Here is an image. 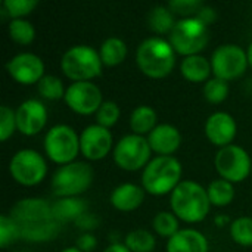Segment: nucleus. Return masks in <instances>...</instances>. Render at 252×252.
I'll list each match as a JSON object with an SVG mask.
<instances>
[{
    "instance_id": "obj_1",
    "label": "nucleus",
    "mask_w": 252,
    "mask_h": 252,
    "mask_svg": "<svg viewBox=\"0 0 252 252\" xmlns=\"http://www.w3.org/2000/svg\"><path fill=\"white\" fill-rule=\"evenodd\" d=\"M174 216L186 223H199L210 213V198L207 189L192 180L180 182L170 198Z\"/></svg>"
},
{
    "instance_id": "obj_2",
    "label": "nucleus",
    "mask_w": 252,
    "mask_h": 252,
    "mask_svg": "<svg viewBox=\"0 0 252 252\" xmlns=\"http://www.w3.org/2000/svg\"><path fill=\"white\" fill-rule=\"evenodd\" d=\"M136 62L145 75L151 78H164L174 69L176 50L170 41L161 37H151L139 44Z\"/></svg>"
},
{
    "instance_id": "obj_3",
    "label": "nucleus",
    "mask_w": 252,
    "mask_h": 252,
    "mask_svg": "<svg viewBox=\"0 0 252 252\" xmlns=\"http://www.w3.org/2000/svg\"><path fill=\"white\" fill-rule=\"evenodd\" d=\"M182 164L174 157H155L143 168L142 188L155 196L173 192L182 177Z\"/></svg>"
},
{
    "instance_id": "obj_4",
    "label": "nucleus",
    "mask_w": 252,
    "mask_h": 252,
    "mask_svg": "<svg viewBox=\"0 0 252 252\" xmlns=\"http://www.w3.org/2000/svg\"><path fill=\"white\" fill-rule=\"evenodd\" d=\"M93 168L83 161L61 165L52 177V192L58 198H74L84 193L93 183Z\"/></svg>"
},
{
    "instance_id": "obj_5",
    "label": "nucleus",
    "mask_w": 252,
    "mask_h": 252,
    "mask_svg": "<svg viewBox=\"0 0 252 252\" xmlns=\"http://www.w3.org/2000/svg\"><path fill=\"white\" fill-rule=\"evenodd\" d=\"M100 55L87 44H78L68 49L61 61V68L63 74L77 81H90L92 78L100 75L102 72Z\"/></svg>"
},
{
    "instance_id": "obj_6",
    "label": "nucleus",
    "mask_w": 252,
    "mask_h": 252,
    "mask_svg": "<svg viewBox=\"0 0 252 252\" xmlns=\"http://www.w3.org/2000/svg\"><path fill=\"white\" fill-rule=\"evenodd\" d=\"M210 32L208 27L198 18H183L177 21L176 27L170 32V44L176 53L186 56L199 55L208 44Z\"/></svg>"
},
{
    "instance_id": "obj_7",
    "label": "nucleus",
    "mask_w": 252,
    "mask_h": 252,
    "mask_svg": "<svg viewBox=\"0 0 252 252\" xmlns=\"http://www.w3.org/2000/svg\"><path fill=\"white\" fill-rule=\"evenodd\" d=\"M44 151L53 162L71 164L80 152V137L66 124L53 126L44 137Z\"/></svg>"
},
{
    "instance_id": "obj_8",
    "label": "nucleus",
    "mask_w": 252,
    "mask_h": 252,
    "mask_svg": "<svg viewBox=\"0 0 252 252\" xmlns=\"http://www.w3.org/2000/svg\"><path fill=\"white\" fill-rule=\"evenodd\" d=\"M151 152L148 139L139 134H127L115 145L114 161L126 171H137L149 164Z\"/></svg>"
},
{
    "instance_id": "obj_9",
    "label": "nucleus",
    "mask_w": 252,
    "mask_h": 252,
    "mask_svg": "<svg viewBox=\"0 0 252 252\" xmlns=\"http://www.w3.org/2000/svg\"><path fill=\"white\" fill-rule=\"evenodd\" d=\"M9 171L15 182L22 186H35L47 174V164L41 154L34 149L18 151L9 164Z\"/></svg>"
},
{
    "instance_id": "obj_10",
    "label": "nucleus",
    "mask_w": 252,
    "mask_h": 252,
    "mask_svg": "<svg viewBox=\"0 0 252 252\" xmlns=\"http://www.w3.org/2000/svg\"><path fill=\"white\" fill-rule=\"evenodd\" d=\"M217 173L230 183L244 182L252 171V162L248 152L238 145L221 148L214 159Z\"/></svg>"
},
{
    "instance_id": "obj_11",
    "label": "nucleus",
    "mask_w": 252,
    "mask_h": 252,
    "mask_svg": "<svg viewBox=\"0 0 252 252\" xmlns=\"http://www.w3.org/2000/svg\"><path fill=\"white\" fill-rule=\"evenodd\" d=\"M211 66L217 78L230 81L247 71L248 55L238 44H221L213 52Z\"/></svg>"
},
{
    "instance_id": "obj_12",
    "label": "nucleus",
    "mask_w": 252,
    "mask_h": 252,
    "mask_svg": "<svg viewBox=\"0 0 252 252\" xmlns=\"http://www.w3.org/2000/svg\"><path fill=\"white\" fill-rule=\"evenodd\" d=\"M63 99L74 112L81 115H90L97 112L103 103L100 89L90 81L72 83L66 89Z\"/></svg>"
},
{
    "instance_id": "obj_13",
    "label": "nucleus",
    "mask_w": 252,
    "mask_h": 252,
    "mask_svg": "<svg viewBox=\"0 0 252 252\" xmlns=\"http://www.w3.org/2000/svg\"><path fill=\"white\" fill-rule=\"evenodd\" d=\"M10 219H13L19 227L35 226L53 220L52 204L43 198H25L18 201L10 208Z\"/></svg>"
},
{
    "instance_id": "obj_14",
    "label": "nucleus",
    "mask_w": 252,
    "mask_h": 252,
    "mask_svg": "<svg viewBox=\"0 0 252 252\" xmlns=\"http://www.w3.org/2000/svg\"><path fill=\"white\" fill-rule=\"evenodd\" d=\"M6 69L15 81L25 86L35 84L44 77L43 61L37 55L30 52H24L13 56L6 63Z\"/></svg>"
},
{
    "instance_id": "obj_15",
    "label": "nucleus",
    "mask_w": 252,
    "mask_h": 252,
    "mask_svg": "<svg viewBox=\"0 0 252 252\" xmlns=\"http://www.w3.org/2000/svg\"><path fill=\"white\" fill-rule=\"evenodd\" d=\"M112 148V134L108 128L92 124L80 136V152L92 161L105 158Z\"/></svg>"
},
{
    "instance_id": "obj_16",
    "label": "nucleus",
    "mask_w": 252,
    "mask_h": 252,
    "mask_svg": "<svg viewBox=\"0 0 252 252\" xmlns=\"http://www.w3.org/2000/svg\"><path fill=\"white\" fill-rule=\"evenodd\" d=\"M16 114V128L25 136H34L40 133L47 124V109L37 99H28L22 102Z\"/></svg>"
},
{
    "instance_id": "obj_17",
    "label": "nucleus",
    "mask_w": 252,
    "mask_h": 252,
    "mask_svg": "<svg viewBox=\"0 0 252 252\" xmlns=\"http://www.w3.org/2000/svg\"><path fill=\"white\" fill-rule=\"evenodd\" d=\"M236 131V121L227 112H216L210 115V118L205 123V134L208 140L216 146L224 148L232 145Z\"/></svg>"
},
{
    "instance_id": "obj_18",
    "label": "nucleus",
    "mask_w": 252,
    "mask_h": 252,
    "mask_svg": "<svg viewBox=\"0 0 252 252\" xmlns=\"http://www.w3.org/2000/svg\"><path fill=\"white\" fill-rule=\"evenodd\" d=\"M148 142L158 157H171L180 148L182 134L171 124H159L149 133Z\"/></svg>"
},
{
    "instance_id": "obj_19",
    "label": "nucleus",
    "mask_w": 252,
    "mask_h": 252,
    "mask_svg": "<svg viewBox=\"0 0 252 252\" xmlns=\"http://www.w3.org/2000/svg\"><path fill=\"white\" fill-rule=\"evenodd\" d=\"M167 252H208V241L195 229H182L168 239Z\"/></svg>"
},
{
    "instance_id": "obj_20",
    "label": "nucleus",
    "mask_w": 252,
    "mask_h": 252,
    "mask_svg": "<svg viewBox=\"0 0 252 252\" xmlns=\"http://www.w3.org/2000/svg\"><path fill=\"white\" fill-rule=\"evenodd\" d=\"M145 199V189L134 183H123L117 186L111 193V204L118 211H134Z\"/></svg>"
},
{
    "instance_id": "obj_21",
    "label": "nucleus",
    "mask_w": 252,
    "mask_h": 252,
    "mask_svg": "<svg viewBox=\"0 0 252 252\" xmlns=\"http://www.w3.org/2000/svg\"><path fill=\"white\" fill-rule=\"evenodd\" d=\"M87 202L78 196L74 198H59L55 204H52L53 219L61 224L65 221H75L80 216L87 213Z\"/></svg>"
},
{
    "instance_id": "obj_22",
    "label": "nucleus",
    "mask_w": 252,
    "mask_h": 252,
    "mask_svg": "<svg viewBox=\"0 0 252 252\" xmlns=\"http://www.w3.org/2000/svg\"><path fill=\"white\" fill-rule=\"evenodd\" d=\"M180 71L182 75L192 83H201V81H208V77L213 71L211 61H208L202 55H192L186 56L182 63H180Z\"/></svg>"
},
{
    "instance_id": "obj_23",
    "label": "nucleus",
    "mask_w": 252,
    "mask_h": 252,
    "mask_svg": "<svg viewBox=\"0 0 252 252\" xmlns=\"http://www.w3.org/2000/svg\"><path fill=\"white\" fill-rule=\"evenodd\" d=\"M62 229V224L55 219L41 224L21 227V238L28 242H47L55 239Z\"/></svg>"
},
{
    "instance_id": "obj_24",
    "label": "nucleus",
    "mask_w": 252,
    "mask_h": 252,
    "mask_svg": "<svg viewBox=\"0 0 252 252\" xmlns=\"http://www.w3.org/2000/svg\"><path fill=\"white\" fill-rule=\"evenodd\" d=\"M130 127L133 134L143 136L145 133H151L157 127V112L146 105L137 106L130 117Z\"/></svg>"
},
{
    "instance_id": "obj_25",
    "label": "nucleus",
    "mask_w": 252,
    "mask_h": 252,
    "mask_svg": "<svg viewBox=\"0 0 252 252\" xmlns=\"http://www.w3.org/2000/svg\"><path fill=\"white\" fill-rule=\"evenodd\" d=\"M99 55L103 65L106 66L120 65L127 56V44L118 37H109L102 43Z\"/></svg>"
},
{
    "instance_id": "obj_26",
    "label": "nucleus",
    "mask_w": 252,
    "mask_h": 252,
    "mask_svg": "<svg viewBox=\"0 0 252 252\" xmlns=\"http://www.w3.org/2000/svg\"><path fill=\"white\" fill-rule=\"evenodd\" d=\"M148 24L149 28L157 34H167L173 31L177 22L174 19V13L170 10L168 6H155L148 15Z\"/></svg>"
},
{
    "instance_id": "obj_27",
    "label": "nucleus",
    "mask_w": 252,
    "mask_h": 252,
    "mask_svg": "<svg viewBox=\"0 0 252 252\" xmlns=\"http://www.w3.org/2000/svg\"><path fill=\"white\" fill-rule=\"evenodd\" d=\"M207 193H208L211 205H216V207H226L235 199L233 183H230L224 179L211 182L207 188Z\"/></svg>"
},
{
    "instance_id": "obj_28",
    "label": "nucleus",
    "mask_w": 252,
    "mask_h": 252,
    "mask_svg": "<svg viewBox=\"0 0 252 252\" xmlns=\"http://www.w3.org/2000/svg\"><path fill=\"white\" fill-rule=\"evenodd\" d=\"M124 245L131 252H152L155 250V236L143 229L133 230L126 236Z\"/></svg>"
},
{
    "instance_id": "obj_29",
    "label": "nucleus",
    "mask_w": 252,
    "mask_h": 252,
    "mask_svg": "<svg viewBox=\"0 0 252 252\" xmlns=\"http://www.w3.org/2000/svg\"><path fill=\"white\" fill-rule=\"evenodd\" d=\"M9 35L18 44H30L35 38V28L27 19H12L7 27Z\"/></svg>"
},
{
    "instance_id": "obj_30",
    "label": "nucleus",
    "mask_w": 252,
    "mask_h": 252,
    "mask_svg": "<svg viewBox=\"0 0 252 252\" xmlns=\"http://www.w3.org/2000/svg\"><path fill=\"white\" fill-rule=\"evenodd\" d=\"M154 230L161 236V238H173L180 229H179V219L174 216V213L168 211H161L154 217L152 221Z\"/></svg>"
},
{
    "instance_id": "obj_31",
    "label": "nucleus",
    "mask_w": 252,
    "mask_h": 252,
    "mask_svg": "<svg viewBox=\"0 0 252 252\" xmlns=\"http://www.w3.org/2000/svg\"><path fill=\"white\" fill-rule=\"evenodd\" d=\"M37 89L40 96L47 100H58L61 97H65V92H66L63 89L62 80L55 75H44L37 83Z\"/></svg>"
},
{
    "instance_id": "obj_32",
    "label": "nucleus",
    "mask_w": 252,
    "mask_h": 252,
    "mask_svg": "<svg viewBox=\"0 0 252 252\" xmlns=\"http://www.w3.org/2000/svg\"><path fill=\"white\" fill-rule=\"evenodd\" d=\"M230 236L232 239L242 245L252 247V219L251 217H239L230 223Z\"/></svg>"
},
{
    "instance_id": "obj_33",
    "label": "nucleus",
    "mask_w": 252,
    "mask_h": 252,
    "mask_svg": "<svg viewBox=\"0 0 252 252\" xmlns=\"http://www.w3.org/2000/svg\"><path fill=\"white\" fill-rule=\"evenodd\" d=\"M204 96L210 103H221L229 96V84L217 77L210 78L204 86Z\"/></svg>"
},
{
    "instance_id": "obj_34",
    "label": "nucleus",
    "mask_w": 252,
    "mask_h": 252,
    "mask_svg": "<svg viewBox=\"0 0 252 252\" xmlns=\"http://www.w3.org/2000/svg\"><path fill=\"white\" fill-rule=\"evenodd\" d=\"M21 238L19 224L9 216L0 217V247L6 250L9 245L15 244Z\"/></svg>"
},
{
    "instance_id": "obj_35",
    "label": "nucleus",
    "mask_w": 252,
    "mask_h": 252,
    "mask_svg": "<svg viewBox=\"0 0 252 252\" xmlns=\"http://www.w3.org/2000/svg\"><path fill=\"white\" fill-rule=\"evenodd\" d=\"M37 0H4L3 9L13 19H22V16L31 13L37 7Z\"/></svg>"
},
{
    "instance_id": "obj_36",
    "label": "nucleus",
    "mask_w": 252,
    "mask_h": 252,
    "mask_svg": "<svg viewBox=\"0 0 252 252\" xmlns=\"http://www.w3.org/2000/svg\"><path fill=\"white\" fill-rule=\"evenodd\" d=\"M120 108L115 102L112 100H106L102 103V106L99 108V111L96 112V121L99 126L109 128L112 127L118 120H120Z\"/></svg>"
},
{
    "instance_id": "obj_37",
    "label": "nucleus",
    "mask_w": 252,
    "mask_h": 252,
    "mask_svg": "<svg viewBox=\"0 0 252 252\" xmlns=\"http://www.w3.org/2000/svg\"><path fill=\"white\" fill-rule=\"evenodd\" d=\"M16 128V114L12 108L3 105L0 106V139L6 142Z\"/></svg>"
},
{
    "instance_id": "obj_38",
    "label": "nucleus",
    "mask_w": 252,
    "mask_h": 252,
    "mask_svg": "<svg viewBox=\"0 0 252 252\" xmlns=\"http://www.w3.org/2000/svg\"><path fill=\"white\" fill-rule=\"evenodd\" d=\"M204 6L202 0H171L168 7L173 13L182 15L185 18H193Z\"/></svg>"
},
{
    "instance_id": "obj_39",
    "label": "nucleus",
    "mask_w": 252,
    "mask_h": 252,
    "mask_svg": "<svg viewBox=\"0 0 252 252\" xmlns=\"http://www.w3.org/2000/svg\"><path fill=\"white\" fill-rule=\"evenodd\" d=\"M74 224L78 227V229H81V230H86V232H90V230H94V229H97L99 226H100V220H99V217L96 216V214H92V213H84L83 216H80L75 221H74Z\"/></svg>"
},
{
    "instance_id": "obj_40",
    "label": "nucleus",
    "mask_w": 252,
    "mask_h": 252,
    "mask_svg": "<svg viewBox=\"0 0 252 252\" xmlns=\"http://www.w3.org/2000/svg\"><path fill=\"white\" fill-rule=\"evenodd\" d=\"M97 245L96 238L92 233H84L77 239V248L83 252H92Z\"/></svg>"
},
{
    "instance_id": "obj_41",
    "label": "nucleus",
    "mask_w": 252,
    "mask_h": 252,
    "mask_svg": "<svg viewBox=\"0 0 252 252\" xmlns=\"http://www.w3.org/2000/svg\"><path fill=\"white\" fill-rule=\"evenodd\" d=\"M195 18H198L202 24H205V25L208 27L210 24H213V22L216 21V18H217V12H216V9H214V7L204 4V6L199 9V12L196 13V16H195Z\"/></svg>"
},
{
    "instance_id": "obj_42",
    "label": "nucleus",
    "mask_w": 252,
    "mask_h": 252,
    "mask_svg": "<svg viewBox=\"0 0 252 252\" xmlns=\"http://www.w3.org/2000/svg\"><path fill=\"white\" fill-rule=\"evenodd\" d=\"M103 252H131L124 244H118V242H115V244H112V245H109L106 250Z\"/></svg>"
},
{
    "instance_id": "obj_43",
    "label": "nucleus",
    "mask_w": 252,
    "mask_h": 252,
    "mask_svg": "<svg viewBox=\"0 0 252 252\" xmlns=\"http://www.w3.org/2000/svg\"><path fill=\"white\" fill-rule=\"evenodd\" d=\"M230 220H229V217L227 216H217L216 217V224L219 226V227H223L226 223H229Z\"/></svg>"
},
{
    "instance_id": "obj_44",
    "label": "nucleus",
    "mask_w": 252,
    "mask_h": 252,
    "mask_svg": "<svg viewBox=\"0 0 252 252\" xmlns=\"http://www.w3.org/2000/svg\"><path fill=\"white\" fill-rule=\"evenodd\" d=\"M247 55H248V63H250V66L252 68V41H251V44H250V47H248Z\"/></svg>"
},
{
    "instance_id": "obj_45",
    "label": "nucleus",
    "mask_w": 252,
    "mask_h": 252,
    "mask_svg": "<svg viewBox=\"0 0 252 252\" xmlns=\"http://www.w3.org/2000/svg\"><path fill=\"white\" fill-rule=\"evenodd\" d=\"M62 252H83V251H80V250L75 247V248H65Z\"/></svg>"
}]
</instances>
